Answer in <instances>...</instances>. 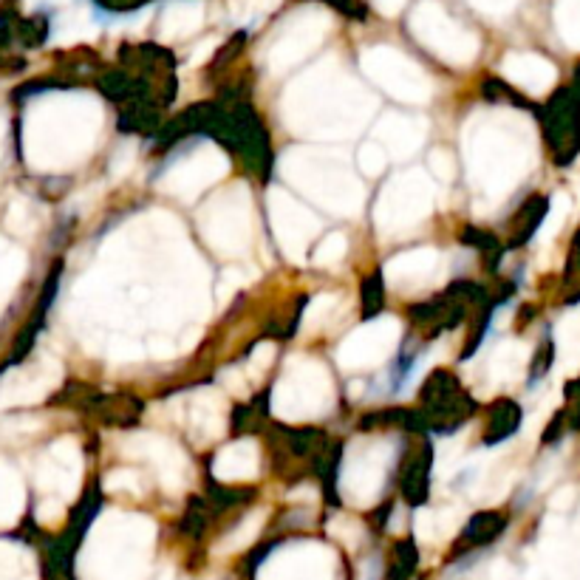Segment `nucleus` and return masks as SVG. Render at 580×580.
Instances as JSON below:
<instances>
[{"instance_id": "obj_38", "label": "nucleus", "mask_w": 580, "mask_h": 580, "mask_svg": "<svg viewBox=\"0 0 580 580\" xmlns=\"http://www.w3.org/2000/svg\"><path fill=\"white\" fill-rule=\"evenodd\" d=\"M213 46H216V40H207V43H204V49H196L193 60H190V66H199L201 60H207V54L213 51Z\"/></svg>"}, {"instance_id": "obj_37", "label": "nucleus", "mask_w": 580, "mask_h": 580, "mask_svg": "<svg viewBox=\"0 0 580 580\" xmlns=\"http://www.w3.org/2000/svg\"><path fill=\"white\" fill-rule=\"evenodd\" d=\"M371 3H374V9H377L380 15L394 17L405 9V3H408V0H371Z\"/></svg>"}, {"instance_id": "obj_24", "label": "nucleus", "mask_w": 580, "mask_h": 580, "mask_svg": "<svg viewBox=\"0 0 580 580\" xmlns=\"http://www.w3.org/2000/svg\"><path fill=\"white\" fill-rule=\"evenodd\" d=\"M348 252V241L343 232H332L326 235L315 247V264L317 266H337Z\"/></svg>"}, {"instance_id": "obj_10", "label": "nucleus", "mask_w": 580, "mask_h": 580, "mask_svg": "<svg viewBox=\"0 0 580 580\" xmlns=\"http://www.w3.org/2000/svg\"><path fill=\"white\" fill-rule=\"evenodd\" d=\"M266 207H269V224L275 232V241L283 249V255L295 264L306 261V252L315 241L320 221L309 207H303L300 201H295L286 190L272 187L266 196Z\"/></svg>"}, {"instance_id": "obj_20", "label": "nucleus", "mask_w": 580, "mask_h": 580, "mask_svg": "<svg viewBox=\"0 0 580 580\" xmlns=\"http://www.w3.org/2000/svg\"><path fill=\"white\" fill-rule=\"evenodd\" d=\"M193 428H196V436L201 442H210L216 439L224 431V422H227V408L221 405V397L216 391H201L196 394V402H193Z\"/></svg>"}, {"instance_id": "obj_31", "label": "nucleus", "mask_w": 580, "mask_h": 580, "mask_svg": "<svg viewBox=\"0 0 580 580\" xmlns=\"http://www.w3.org/2000/svg\"><path fill=\"white\" fill-rule=\"evenodd\" d=\"M467 3H470L473 9H479L481 15L507 17L521 0H467Z\"/></svg>"}, {"instance_id": "obj_29", "label": "nucleus", "mask_w": 580, "mask_h": 580, "mask_svg": "<svg viewBox=\"0 0 580 580\" xmlns=\"http://www.w3.org/2000/svg\"><path fill=\"white\" fill-rule=\"evenodd\" d=\"M566 207H569V199H566V196H555V199H552V210H549V216L547 221H544L541 232H538V241H549V238H552V232L558 230L561 221H564Z\"/></svg>"}, {"instance_id": "obj_17", "label": "nucleus", "mask_w": 580, "mask_h": 580, "mask_svg": "<svg viewBox=\"0 0 580 580\" xmlns=\"http://www.w3.org/2000/svg\"><path fill=\"white\" fill-rule=\"evenodd\" d=\"M501 74L518 88H524L527 94H547L552 83H555V68L549 60L538 57V54H507L504 63H501Z\"/></svg>"}, {"instance_id": "obj_9", "label": "nucleus", "mask_w": 580, "mask_h": 580, "mask_svg": "<svg viewBox=\"0 0 580 580\" xmlns=\"http://www.w3.org/2000/svg\"><path fill=\"white\" fill-rule=\"evenodd\" d=\"M360 68L388 97L408 105H425L433 97L431 77L411 57L391 46H371L360 57Z\"/></svg>"}, {"instance_id": "obj_7", "label": "nucleus", "mask_w": 580, "mask_h": 580, "mask_svg": "<svg viewBox=\"0 0 580 580\" xmlns=\"http://www.w3.org/2000/svg\"><path fill=\"white\" fill-rule=\"evenodd\" d=\"M329 29H332V15L323 6H300L272 34L264 51L266 68L272 74L295 68L326 40Z\"/></svg>"}, {"instance_id": "obj_2", "label": "nucleus", "mask_w": 580, "mask_h": 580, "mask_svg": "<svg viewBox=\"0 0 580 580\" xmlns=\"http://www.w3.org/2000/svg\"><path fill=\"white\" fill-rule=\"evenodd\" d=\"M464 159L470 187L501 201L535 165V136L527 116L510 108H481L464 125Z\"/></svg>"}, {"instance_id": "obj_16", "label": "nucleus", "mask_w": 580, "mask_h": 580, "mask_svg": "<svg viewBox=\"0 0 580 580\" xmlns=\"http://www.w3.org/2000/svg\"><path fill=\"white\" fill-rule=\"evenodd\" d=\"M442 255L431 247L402 252L385 264V283L394 289H422L436 275Z\"/></svg>"}, {"instance_id": "obj_21", "label": "nucleus", "mask_w": 580, "mask_h": 580, "mask_svg": "<svg viewBox=\"0 0 580 580\" xmlns=\"http://www.w3.org/2000/svg\"><path fill=\"white\" fill-rule=\"evenodd\" d=\"M527 357H530L527 343L504 340V343L493 351V357H490V382H493V385H510V382L524 371Z\"/></svg>"}, {"instance_id": "obj_22", "label": "nucleus", "mask_w": 580, "mask_h": 580, "mask_svg": "<svg viewBox=\"0 0 580 580\" xmlns=\"http://www.w3.org/2000/svg\"><path fill=\"white\" fill-rule=\"evenodd\" d=\"M337 309H340V298L332 295V292H326V295H317L312 303H309V309H306V315H303V329L306 332H317V329H323L334 315H337Z\"/></svg>"}, {"instance_id": "obj_5", "label": "nucleus", "mask_w": 580, "mask_h": 580, "mask_svg": "<svg viewBox=\"0 0 580 580\" xmlns=\"http://www.w3.org/2000/svg\"><path fill=\"white\" fill-rule=\"evenodd\" d=\"M433 204H436V184L428 179L425 170L414 167L397 173L382 187L377 201V210H374L377 230L388 238L416 230L433 213Z\"/></svg>"}, {"instance_id": "obj_26", "label": "nucleus", "mask_w": 580, "mask_h": 580, "mask_svg": "<svg viewBox=\"0 0 580 580\" xmlns=\"http://www.w3.org/2000/svg\"><path fill=\"white\" fill-rule=\"evenodd\" d=\"M357 165H360L365 176H380L385 165H388V153L377 142H365L360 153H357Z\"/></svg>"}, {"instance_id": "obj_39", "label": "nucleus", "mask_w": 580, "mask_h": 580, "mask_svg": "<svg viewBox=\"0 0 580 580\" xmlns=\"http://www.w3.org/2000/svg\"><path fill=\"white\" fill-rule=\"evenodd\" d=\"M281 0H252V6H255V15H264V12H272L275 6H278Z\"/></svg>"}, {"instance_id": "obj_12", "label": "nucleus", "mask_w": 580, "mask_h": 580, "mask_svg": "<svg viewBox=\"0 0 580 580\" xmlns=\"http://www.w3.org/2000/svg\"><path fill=\"white\" fill-rule=\"evenodd\" d=\"M227 170H230V162L216 145H201L187 159L176 162L167 170L165 176L159 179V190L182 201H193L201 190H207L210 184L224 179Z\"/></svg>"}, {"instance_id": "obj_28", "label": "nucleus", "mask_w": 580, "mask_h": 580, "mask_svg": "<svg viewBox=\"0 0 580 580\" xmlns=\"http://www.w3.org/2000/svg\"><path fill=\"white\" fill-rule=\"evenodd\" d=\"M105 490L108 493H139L142 490V484L136 479V473L131 470H114V473H108L105 476Z\"/></svg>"}, {"instance_id": "obj_23", "label": "nucleus", "mask_w": 580, "mask_h": 580, "mask_svg": "<svg viewBox=\"0 0 580 580\" xmlns=\"http://www.w3.org/2000/svg\"><path fill=\"white\" fill-rule=\"evenodd\" d=\"M558 29L569 46L580 49V0H561L558 3Z\"/></svg>"}, {"instance_id": "obj_15", "label": "nucleus", "mask_w": 580, "mask_h": 580, "mask_svg": "<svg viewBox=\"0 0 580 580\" xmlns=\"http://www.w3.org/2000/svg\"><path fill=\"white\" fill-rule=\"evenodd\" d=\"M425 133H428V122L411 114H385L377 122L374 131V142L380 145L388 159H411L425 145Z\"/></svg>"}, {"instance_id": "obj_4", "label": "nucleus", "mask_w": 580, "mask_h": 580, "mask_svg": "<svg viewBox=\"0 0 580 580\" xmlns=\"http://www.w3.org/2000/svg\"><path fill=\"white\" fill-rule=\"evenodd\" d=\"M334 402L332 374L312 357H289L272 391V414L283 422H309L329 414Z\"/></svg>"}, {"instance_id": "obj_30", "label": "nucleus", "mask_w": 580, "mask_h": 580, "mask_svg": "<svg viewBox=\"0 0 580 580\" xmlns=\"http://www.w3.org/2000/svg\"><path fill=\"white\" fill-rule=\"evenodd\" d=\"M428 170H431V176L436 182H450V179H453V159H450L448 150L442 148L431 150V156H428Z\"/></svg>"}, {"instance_id": "obj_8", "label": "nucleus", "mask_w": 580, "mask_h": 580, "mask_svg": "<svg viewBox=\"0 0 580 580\" xmlns=\"http://www.w3.org/2000/svg\"><path fill=\"white\" fill-rule=\"evenodd\" d=\"M411 32L425 49L450 66H470L479 57V37L450 17L436 0H422L411 12Z\"/></svg>"}, {"instance_id": "obj_3", "label": "nucleus", "mask_w": 580, "mask_h": 580, "mask_svg": "<svg viewBox=\"0 0 580 580\" xmlns=\"http://www.w3.org/2000/svg\"><path fill=\"white\" fill-rule=\"evenodd\" d=\"M281 173L292 187L334 216L351 218L363 210L365 187L348 165V156L334 148H289L281 156Z\"/></svg>"}, {"instance_id": "obj_36", "label": "nucleus", "mask_w": 580, "mask_h": 580, "mask_svg": "<svg viewBox=\"0 0 580 580\" xmlns=\"http://www.w3.org/2000/svg\"><path fill=\"white\" fill-rule=\"evenodd\" d=\"M272 357H275V346H272V343H258L255 351H252V357H249L252 371H255V374H264L266 368L272 365Z\"/></svg>"}, {"instance_id": "obj_35", "label": "nucleus", "mask_w": 580, "mask_h": 580, "mask_svg": "<svg viewBox=\"0 0 580 580\" xmlns=\"http://www.w3.org/2000/svg\"><path fill=\"white\" fill-rule=\"evenodd\" d=\"M148 354H153L156 360H170L179 354V343H173V337H150Z\"/></svg>"}, {"instance_id": "obj_33", "label": "nucleus", "mask_w": 580, "mask_h": 580, "mask_svg": "<svg viewBox=\"0 0 580 580\" xmlns=\"http://www.w3.org/2000/svg\"><path fill=\"white\" fill-rule=\"evenodd\" d=\"M221 385L230 391V394H235V397H247L249 388H247V377H244V371L241 368H227V371H221Z\"/></svg>"}, {"instance_id": "obj_13", "label": "nucleus", "mask_w": 580, "mask_h": 580, "mask_svg": "<svg viewBox=\"0 0 580 580\" xmlns=\"http://www.w3.org/2000/svg\"><path fill=\"white\" fill-rule=\"evenodd\" d=\"M399 320L397 317H377L371 323L351 332L337 348V363L348 371H363L385 363L399 343Z\"/></svg>"}, {"instance_id": "obj_27", "label": "nucleus", "mask_w": 580, "mask_h": 580, "mask_svg": "<svg viewBox=\"0 0 580 580\" xmlns=\"http://www.w3.org/2000/svg\"><path fill=\"white\" fill-rule=\"evenodd\" d=\"M261 524H264V513H252L249 518H244L241 521V527L232 532L230 544H227V549H238V547H247V544H252V538L258 535V530H261Z\"/></svg>"}, {"instance_id": "obj_6", "label": "nucleus", "mask_w": 580, "mask_h": 580, "mask_svg": "<svg viewBox=\"0 0 580 580\" xmlns=\"http://www.w3.org/2000/svg\"><path fill=\"white\" fill-rule=\"evenodd\" d=\"M199 230L218 255L238 258L252 244V201L247 184H232L199 213Z\"/></svg>"}, {"instance_id": "obj_18", "label": "nucleus", "mask_w": 580, "mask_h": 580, "mask_svg": "<svg viewBox=\"0 0 580 580\" xmlns=\"http://www.w3.org/2000/svg\"><path fill=\"white\" fill-rule=\"evenodd\" d=\"M258 470H261V453L252 439H241V442H232L224 450H218L216 462H213V473L221 481L258 479Z\"/></svg>"}, {"instance_id": "obj_14", "label": "nucleus", "mask_w": 580, "mask_h": 580, "mask_svg": "<svg viewBox=\"0 0 580 580\" xmlns=\"http://www.w3.org/2000/svg\"><path fill=\"white\" fill-rule=\"evenodd\" d=\"M131 456H145L156 473H159V484L167 493H179L190 479V462L182 450L176 448L170 439L159 436V433H136L131 436Z\"/></svg>"}, {"instance_id": "obj_25", "label": "nucleus", "mask_w": 580, "mask_h": 580, "mask_svg": "<svg viewBox=\"0 0 580 580\" xmlns=\"http://www.w3.org/2000/svg\"><path fill=\"white\" fill-rule=\"evenodd\" d=\"M145 354H148V348L142 346L136 337H131V334H119V337L111 340V346H108V357L114 363H139Z\"/></svg>"}, {"instance_id": "obj_1", "label": "nucleus", "mask_w": 580, "mask_h": 580, "mask_svg": "<svg viewBox=\"0 0 580 580\" xmlns=\"http://www.w3.org/2000/svg\"><path fill=\"white\" fill-rule=\"evenodd\" d=\"M374 111V94H368L334 57H326L303 71L298 80H292L281 100L286 128L317 142L357 136Z\"/></svg>"}, {"instance_id": "obj_40", "label": "nucleus", "mask_w": 580, "mask_h": 580, "mask_svg": "<svg viewBox=\"0 0 580 580\" xmlns=\"http://www.w3.org/2000/svg\"><path fill=\"white\" fill-rule=\"evenodd\" d=\"M569 496H572V490H564V493H558V498L552 501L555 507H566L569 504Z\"/></svg>"}, {"instance_id": "obj_32", "label": "nucleus", "mask_w": 580, "mask_h": 580, "mask_svg": "<svg viewBox=\"0 0 580 580\" xmlns=\"http://www.w3.org/2000/svg\"><path fill=\"white\" fill-rule=\"evenodd\" d=\"M247 272L244 269H224V278L218 283V300H230L235 289H241L247 283Z\"/></svg>"}, {"instance_id": "obj_19", "label": "nucleus", "mask_w": 580, "mask_h": 580, "mask_svg": "<svg viewBox=\"0 0 580 580\" xmlns=\"http://www.w3.org/2000/svg\"><path fill=\"white\" fill-rule=\"evenodd\" d=\"M201 20H204V0H170L159 20V37L170 43V40H182L199 32Z\"/></svg>"}, {"instance_id": "obj_34", "label": "nucleus", "mask_w": 580, "mask_h": 580, "mask_svg": "<svg viewBox=\"0 0 580 580\" xmlns=\"http://www.w3.org/2000/svg\"><path fill=\"white\" fill-rule=\"evenodd\" d=\"M133 162H136V142H125L122 148L116 150L111 173H114V176H125V173L133 167Z\"/></svg>"}, {"instance_id": "obj_11", "label": "nucleus", "mask_w": 580, "mask_h": 580, "mask_svg": "<svg viewBox=\"0 0 580 580\" xmlns=\"http://www.w3.org/2000/svg\"><path fill=\"white\" fill-rule=\"evenodd\" d=\"M391 462V450L385 442H363L348 450L340 470V493L354 507H371L380 496L385 473Z\"/></svg>"}]
</instances>
